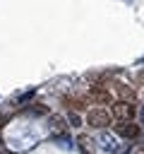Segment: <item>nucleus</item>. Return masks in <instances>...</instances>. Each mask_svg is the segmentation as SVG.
Segmentation results:
<instances>
[{
  "instance_id": "obj_7",
  "label": "nucleus",
  "mask_w": 144,
  "mask_h": 154,
  "mask_svg": "<svg viewBox=\"0 0 144 154\" xmlns=\"http://www.w3.org/2000/svg\"><path fill=\"white\" fill-rule=\"evenodd\" d=\"M139 120L144 123V103H142V111H139Z\"/></svg>"
},
{
  "instance_id": "obj_5",
  "label": "nucleus",
  "mask_w": 144,
  "mask_h": 154,
  "mask_svg": "<svg viewBox=\"0 0 144 154\" xmlns=\"http://www.w3.org/2000/svg\"><path fill=\"white\" fill-rule=\"evenodd\" d=\"M77 144H79V149H82L84 154H96V137L91 140V137L79 135V137H77Z\"/></svg>"
},
{
  "instance_id": "obj_2",
  "label": "nucleus",
  "mask_w": 144,
  "mask_h": 154,
  "mask_svg": "<svg viewBox=\"0 0 144 154\" xmlns=\"http://www.w3.org/2000/svg\"><path fill=\"white\" fill-rule=\"evenodd\" d=\"M86 120H89V125H91V128H98V130H103V128H108V125H110L113 116H110V113H108L106 108L96 106V108H91V111H89Z\"/></svg>"
},
{
  "instance_id": "obj_8",
  "label": "nucleus",
  "mask_w": 144,
  "mask_h": 154,
  "mask_svg": "<svg viewBox=\"0 0 144 154\" xmlns=\"http://www.w3.org/2000/svg\"><path fill=\"white\" fill-rule=\"evenodd\" d=\"M0 147H2V140H0Z\"/></svg>"
},
{
  "instance_id": "obj_6",
  "label": "nucleus",
  "mask_w": 144,
  "mask_h": 154,
  "mask_svg": "<svg viewBox=\"0 0 144 154\" xmlns=\"http://www.w3.org/2000/svg\"><path fill=\"white\" fill-rule=\"evenodd\" d=\"M70 123H72L74 128H79V125H82V118H79L77 113H70Z\"/></svg>"
},
{
  "instance_id": "obj_1",
  "label": "nucleus",
  "mask_w": 144,
  "mask_h": 154,
  "mask_svg": "<svg viewBox=\"0 0 144 154\" xmlns=\"http://www.w3.org/2000/svg\"><path fill=\"white\" fill-rule=\"evenodd\" d=\"M96 147L103 149L106 154H122V152H125V147L120 144V140H118L115 135H110V132L96 135Z\"/></svg>"
},
{
  "instance_id": "obj_4",
  "label": "nucleus",
  "mask_w": 144,
  "mask_h": 154,
  "mask_svg": "<svg viewBox=\"0 0 144 154\" xmlns=\"http://www.w3.org/2000/svg\"><path fill=\"white\" fill-rule=\"evenodd\" d=\"M115 132H118L120 137H125V140H134V137H139V125H134L132 120L118 123V125H115Z\"/></svg>"
},
{
  "instance_id": "obj_3",
  "label": "nucleus",
  "mask_w": 144,
  "mask_h": 154,
  "mask_svg": "<svg viewBox=\"0 0 144 154\" xmlns=\"http://www.w3.org/2000/svg\"><path fill=\"white\" fill-rule=\"evenodd\" d=\"M110 113H113L120 123L134 120V106H132V103H127V101H115V103H113V108H110Z\"/></svg>"
}]
</instances>
